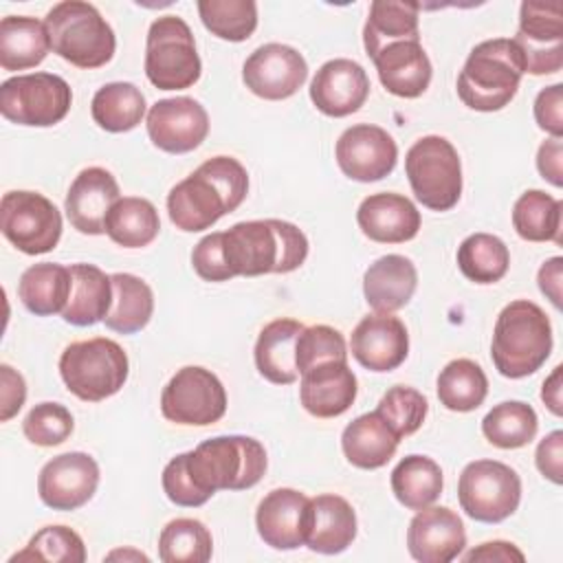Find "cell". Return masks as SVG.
<instances>
[{
  "mask_svg": "<svg viewBox=\"0 0 563 563\" xmlns=\"http://www.w3.org/2000/svg\"><path fill=\"white\" fill-rule=\"evenodd\" d=\"M306 325L297 319H275L266 323L255 341V367L257 372L275 385H292L299 378L295 365L297 336Z\"/></svg>",
  "mask_w": 563,
  "mask_h": 563,
  "instance_id": "f1b7e54d",
  "label": "cell"
},
{
  "mask_svg": "<svg viewBox=\"0 0 563 563\" xmlns=\"http://www.w3.org/2000/svg\"><path fill=\"white\" fill-rule=\"evenodd\" d=\"M561 279H563V257H550L541 264L537 273L539 290L554 303V308H561Z\"/></svg>",
  "mask_w": 563,
  "mask_h": 563,
  "instance_id": "6f0895ef",
  "label": "cell"
},
{
  "mask_svg": "<svg viewBox=\"0 0 563 563\" xmlns=\"http://www.w3.org/2000/svg\"><path fill=\"white\" fill-rule=\"evenodd\" d=\"M202 64L189 24L178 15H161L150 24L145 75L158 90H185L200 79Z\"/></svg>",
  "mask_w": 563,
  "mask_h": 563,
  "instance_id": "9c48e42d",
  "label": "cell"
},
{
  "mask_svg": "<svg viewBox=\"0 0 563 563\" xmlns=\"http://www.w3.org/2000/svg\"><path fill=\"white\" fill-rule=\"evenodd\" d=\"M394 497L409 510H422L438 501L442 495L444 477L435 460L427 455L402 457L389 477Z\"/></svg>",
  "mask_w": 563,
  "mask_h": 563,
  "instance_id": "8d00e7d4",
  "label": "cell"
},
{
  "mask_svg": "<svg viewBox=\"0 0 563 563\" xmlns=\"http://www.w3.org/2000/svg\"><path fill=\"white\" fill-rule=\"evenodd\" d=\"M334 156L339 169L358 183H374L389 176L398 161L394 136L380 125L356 123L347 128L336 145Z\"/></svg>",
  "mask_w": 563,
  "mask_h": 563,
  "instance_id": "2e32d148",
  "label": "cell"
},
{
  "mask_svg": "<svg viewBox=\"0 0 563 563\" xmlns=\"http://www.w3.org/2000/svg\"><path fill=\"white\" fill-rule=\"evenodd\" d=\"M356 539V512L341 495H317L310 499V523L306 545L319 554H339Z\"/></svg>",
  "mask_w": 563,
  "mask_h": 563,
  "instance_id": "83f0119b",
  "label": "cell"
},
{
  "mask_svg": "<svg viewBox=\"0 0 563 563\" xmlns=\"http://www.w3.org/2000/svg\"><path fill=\"white\" fill-rule=\"evenodd\" d=\"M73 290L62 319L70 325L86 328L106 319L112 306V279L95 264H70Z\"/></svg>",
  "mask_w": 563,
  "mask_h": 563,
  "instance_id": "4dcf8cb0",
  "label": "cell"
},
{
  "mask_svg": "<svg viewBox=\"0 0 563 563\" xmlns=\"http://www.w3.org/2000/svg\"><path fill=\"white\" fill-rule=\"evenodd\" d=\"M249 194V174L233 156H213L176 183L167 194V213L176 229L198 233L235 211Z\"/></svg>",
  "mask_w": 563,
  "mask_h": 563,
  "instance_id": "6da1fadb",
  "label": "cell"
},
{
  "mask_svg": "<svg viewBox=\"0 0 563 563\" xmlns=\"http://www.w3.org/2000/svg\"><path fill=\"white\" fill-rule=\"evenodd\" d=\"M356 376L347 361H325L301 374L299 400L314 418H336L356 400Z\"/></svg>",
  "mask_w": 563,
  "mask_h": 563,
  "instance_id": "cb8c5ba5",
  "label": "cell"
},
{
  "mask_svg": "<svg viewBox=\"0 0 563 563\" xmlns=\"http://www.w3.org/2000/svg\"><path fill=\"white\" fill-rule=\"evenodd\" d=\"M44 26L53 53L77 68H101L114 55V31L90 2H57L46 13Z\"/></svg>",
  "mask_w": 563,
  "mask_h": 563,
  "instance_id": "8992f818",
  "label": "cell"
},
{
  "mask_svg": "<svg viewBox=\"0 0 563 563\" xmlns=\"http://www.w3.org/2000/svg\"><path fill=\"white\" fill-rule=\"evenodd\" d=\"M161 482H163V490H165L167 499L176 506L198 508L209 501V497L194 484V479L187 471V464H185V453L172 457L165 464Z\"/></svg>",
  "mask_w": 563,
  "mask_h": 563,
  "instance_id": "681fc988",
  "label": "cell"
},
{
  "mask_svg": "<svg viewBox=\"0 0 563 563\" xmlns=\"http://www.w3.org/2000/svg\"><path fill=\"white\" fill-rule=\"evenodd\" d=\"M466 563H473V561H499V563H521L526 561L523 552L515 545V543H508V541H486L473 550H468L464 556H462Z\"/></svg>",
  "mask_w": 563,
  "mask_h": 563,
  "instance_id": "9f6ffc18",
  "label": "cell"
},
{
  "mask_svg": "<svg viewBox=\"0 0 563 563\" xmlns=\"http://www.w3.org/2000/svg\"><path fill=\"white\" fill-rule=\"evenodd\" d=\"M374 411L385 420L394 435L402 440L422 427L429 411V402L418 389L407 385H394L383 394Z\"/></svg>",
  "mask_w": 563,
  "mask_h": 563,
  "instance_id": "bcb514c9",
  "label": "cell"
},
{
  "mask_svg": "<svg viewBox=\"0 0 563 563\" xmlns=\"http://www.w3.org/2000/svg\"><path fill=\"white\" fill-rule=\"evenodd\" d=\"M191 266L205 282H227L231 279L224 253H222V231L205 235L191 251Z\"/></svg>",
  "mask_w": 563,
  "mask_h": 563,
  "instance_id": "f907efd6",
  "label": "cell"
},
{
  "mask_svg": "<svg viewBox=\"0 0 563 563\" xmlns=\"http://www.w3.org/2000/svg\"><path fill=\"white\" fill-rule=\"evenodd\" d=\"M70 103V86L53 73L15 75L0 86V112L18 125L51 128L68 114Z\"/></svg>",
  "mask_w": 563,
  "mask_h": 563,
  "instance_id": "8fae6325",
  "label": "cell"
},
{
  "mask_svg": "<svg viewBox=\"0 0 563 563\" xmlns=\"http://www.w3.org/2000/svg\"><path fill=\"white\" fill-rule=\"evenodd\" d=\"M405 174L413 196L431 211H449L462 196V163L453 143L429 134L405 154Z\"/></svg>",
  "mask_w": 563,
  "mask_h": 563,
  "instance_id": "ba28073f",
  "label": "cell"
},
{
  "mask_svg": "<svg viewBox=\"0 0 563 563\" xmlns=\"http://www.w3.org/2000/svg\"><path fill=\"white\" fill-rule=\"evenodd\" d=\"M325 361H347V345L343 334L336 328L323 323L303 328L295 345L297 372L303 374Z\"/></svg>",
  "mask_w": 563,
  "mask_h": 563,
  "instance_id": "7dc6e473",
  "label": "cell"
},
{
  "mask_svg": "<svg viewBox=\"0 0 563 563\" xmlns=\"http://www.w3.org/2000/svg\"><path fill=\"white\" fill-rule=\"evenodd\" d=\"M112 279V306L103 323L112 332L134 334L143 330L154 314V292L136 275L114 273Z\"/></svg>",
  "mask_w": 563,
  "mask_h": 563,
  "instance_id": "d590c367",
  "label": "cell"
},
{
  "mask_svg": "<svg viewBox=\"0 0 563 563\" xmlns=\"http://www.w3.org/2000/svg\"><path fill=\"white\" fill-rule=\"evenodd\" d=\"M211 552V532L198 519H172L158 534V559L165 563H207Z\"/></svg>",
  "mask_w": 563,
  "mask_h": 563,
  "instance_id": "7bdbcfd3",
  "label": "cell"
},
{
  "mask_svg": "<svg viewBox=\"0 0 563 563\" xmlns=\"http://www.w3.org/2000/svg\"><path fill=\"white\" fill-rule=\"evenodd\" d=\"M308 79V64L303 55L279 42L264 44L255 48L244 66L242 81L244 86L268 101H282L292 97Z\"/></svg>",
  "mask_w": 563,
  "mask_h": 563,
  "instance_id": "9a60e30c",
  "label": "cell"
},
{
  "mask_svg": "<svg viewBox=\"0 0 563 563\" xmlns=\"http://www.w3.org/2000/svg\"><path fill=\"white\" fill-rule=\"evenodd\" d=\"M537 411L523 400H504L482 420L484 438L497 449H521L537 435Z\"/></svg>",
  "mask_w": 563,
  "mask_h": 563,
  "instance_id": "60d3db41",
  "label": "cell"
},
{
  "mask_svg": "<svg viewBox=\"0 0 563 563\" xmlns=\"http://www.w3.org/2000/svg\"><path fill=\"white\" fill-rule=\"evenodd\" d=\"M457 499L471 519L499 523L519 508L521 479L517 471L504 462L475 460L460 473Z\"/></svg>",
  "mask_w": 563,
  "mask_h": 563,
  "instance_id": "30bf717a",
  "label": "cell"
},
{
  "mask_svg": "<svg viewBox=\"0 0 563 563\" xmlns=\"http://www.w3.org/2000/svg\"><path fill=\"white\" fill-rule=\"evenodd\" d=\"M73 290V275L68 266L42 262L29 266L18 284V297L35 317L64 312Z\"/></svg>",
  "mask_w": 563,
  "mask_h": 563,
  "instance_id": "1f68e13d",
  "label": "cell"
},
{
  "mask_svg": "<svg viewBox=\"0 0 563 563\" xmlns=\"http://www.w3.org/2000/svg\"><path fill=\"white\" fill-rule=\"evenodd\" d=\"M51 51L44 22L31 15H7L0 22V66L26 70L44 62Z\"/></svg>",
  "mask_w": 563,
  "mask_h": 563,
  "instance_id": "d6a6232c",
  "label": "cell"
},
{
  "mask_svg": "<svg viewBox=\"0 0 563 563\" xmlns=\"http://www.w3.org/2000/svg\"><path fill=\"white\" fill-rule=\"evenodd\" d=\"M563 367L556 365L552 369V374L543 380V387H541V400L545 402V407L554 413V416H561L563 413V398H561V387H563Z\"/></svg>",
  "mask_w": 563,
  "mask_h": 563,
  "instance_id": "680465c9",
  "label": "cell"
},
{
  "mask_svg": "<svg viewBox=\"0 0 563 563\" xmlns=\"http://www.w3.org/2000/svg\"><path fill=\"white\" fill-rule=\"evenodd\" d=\"M537 169L543 180L554 187L563 185V143L561 139H548L539 145L537 152Z\"/></svg>",
  "mask_w": 563,
  "mask_h": 563,
  "instance_id": "11a10c76",
  "label": "cell"
},
{
  "mask_svg": "<svg viewBox=\"0 0 563 563\" xmlns=\"http://www.w3.org/2000/svg\"><path fill=\"white\" fill-rule=\"evenodd\" d=\"M369 79L365 68L347 57H336L319 66L310 81V99L325 117H347L367 101Z\"/></svg>",
  "mask_w": 563,
  "mask_h": 563,
  "instance_id": "7402d4cb",
  "label": "cell"
},
{
  "mask_svg": "<svg viewBox=\"0 0 563 563\" xmlns=\"http://www.w3.org/2000/svg\"><path fill=\"white\" fill-rule=\"evenodd\" d=\"M310 523V497L295 488H275L257 504L255 528L262 541L275 550L306 545Z\"/></svg>",
  "mask_w": 563,
  "mask_h": 563,
  "instance_id": "ffe728a7",
  "label": "cell"
},
{
  "mask_svg": "<svg viewBox=\"0 0 563 563\" xmlns=\"http://www.w3.org/2000/svg\"><path fill=\"white\" fill-rule=\"evenodd\" d=\"M0 229L18 251L42 255L62 238V213L37 191H7L0 202Z\"/></svg>",
  "mask_w": 563,
  "mask_h": 563,
  "instance_id": "7c38bea8",
  "label": "cell"
},
{
  "mask_svg": "<svg viewBox=\"0 0 563 563\" xmlns=\"http://www.w3.org/2000/svg\"><path fill=\"white\" fill-rule=\"evenodd\" d=\"M18 561H53V563H84L86 548L81 537L68 526H44L37 530L29 545L13 554L9 563Z\"/></svg>",
  "mask_w": 563,
  "mask_h": 563,
  "instance_id": "f6af8a7d",
  "label": "cell"
},
{
  "mask_svg": "<svg viewBox=\"0 0 563 563\" xmlns=\"http://www.w3.org/2000/svg\"><path fill=\"white\" fill-rule=\"evenodd\" d=\"M530 75H552L563 66L561 2H532L519 7V31L512 37Z\"/></svg>",
  "mask_w": 563,
  "mask_h": 563,
  "instance_id": "5bb4252c",
  "label": "cell"
},
{
  "mask_svg": "<svg viewBox=\"0 0 563 563\" xmlns=\"http://www.w3.org/2000/svg\"><path fill=\"white\" fill-rule=\"evenodd\" d=\"M161 413L176 424L207 427L227 413V391L220 378L200 365L180 367L161 394Z\"/></svg>",
  "mask_w": 563,
  "mask_h": 563,
  "instance_id": "4fadbf2b",
  "label": "cell"
},
{
  "mask_svg": "<svg viewBox=\"0 0 563 563\" xmlns=\"http://www.w3.org/2000/svg\"><path fill=\"white\" fill-rule=\"evenodd\" d=\"M194 484L211 499L218 490L253 488L266 473V449L249 435H218L185 453Z\"/></svg>",
  "mask_w": 563,
  "mask_h": 563,
  "instance_id": "5b68a950",
  "label": "cell"
},
{
  "mask_svg": "<svg viewBox=\"0 0 563 563\" xmlns=\"http://www.w3.org/2000/svg\"><path fill=\"white\" fill-rule=\"evenodd\" d=\"M418 2L374 0L363 26V46L369 59L387 44L400 40H420L418 31Z\"/></svg>",
  "mask_w": 563,
  "mask_h": 563,
  "instance_id": "836d02e7",
  "label": "cell"
},
{
  "mask_svg": "<svg viewBox=\"0 0 563 563\" xmlns=\"http://www.w3.org/2000/svg\"><path fill=\"white\" fill-rule=\"evenodd\" d=\"M147 136L167 154H187L209 134V114L191 97L161 99L147 110Z\"/></svg>",
  "mask_w": 563,
  "mask_h": 563,
  "instance_id": "ac0fdd59",
  "label": "cell"
},
{
  "mask_svg": "<svg viewBox=\"0 0 563 563\" xmlns=\"http://www.w3.org/2000/svg\"><path fill=\"white\" fill-rule=\"evenodd\" d=\"M147 103L143 92L130 81H112L101 86L90 103L92 121L106 132H130L145 117Z\"/></svg>",
  "mask_w": 563,
  "mask_h": 563,
  "instance_id": "74e56055",
  "label": "cell"
},
{
  "mask_svg": "<svg viewBox=\"0 0 563 563\" xmlns=\"http://www.w3.org/2000/svg\"><path fill=\"white\" fill-rule=\"evenodd\" d=\"M198 15L211 35L227 42H244L257 29L253 0H200Z\"/></svg>",
  "mask_w": 563,
  "mask_h": 563,
  "instance_id": "ee69618b",
  "label": "cell"
},
{
  "mask_svg": "<svg viewBox=\"0 0 563 563\" xmlns=\"http://www.w3.org/2000/svg\"><path fill=\"white\" fill-rule=\"evenodd\" d=\"M418 286V271L405 255L389 253L372 262L363 275V295L374 312H396L405 308Z\"/></svg>",
  "mask_w": 563,
  "mask_h": 563,
  "instance_id": "4316f807",
  "label": "cell"
},
{
  "mask_svg": "<svg viewBox=\"0 0 563 563\" xmlns=\"http://www.w3.org/2000/svg\"><path fill=\"white\" fill-rule=\"evenodd\" d=\"M0 422L11 420L26 400V383L11 365H0Z\"/></svg>",
  "mask_w": 563,
  "mask_h": 563,
  "instance_id": "db71d44e",
  "label": "cell"
},
{
  "mask_svg": "<svg viewBox=\"0 0 563 563\" xmlns=\"http://www.w3.org/2000/svg\"><path fill=\"white\" fill-rule=\"evenodd\" d=\"M466 548L464 523L446 506L416 510L407 528V550L420 563H449Z\"/></svg>",
  "mask_w": 563,
  "mask_h": 563,
  "instance_id": "d6986e66",
  "label": "cell"
},
{
  "mask_svg": "<svg viewBox=\"0 0 563 563\" xmlns=\"http://www.w3.org/2000/svg\"><path fill=\"white\" fill-rule=\"evenodd\" d=\"M532 112L541 130H545L554 139H561L563 136V86L552 84L539 90Z\"/></svg>",
  "mask_w": 563,
  "mask_h": 563,
  "instance_id": "816d5d0a",
  "label": "cell"
},
{
  "mask_svg": "<svg viewBox=\"0 0 563 563\" xmlns=\"http://www.w3.org/2000/svg\"><path fill=\"white\" fill-rule=\"evenodd\" d=\"M534 464L539 473L552 484L563 482V431L556 429L537 444Z\"/></svg>",
  "mask_w": 563,
  "mask_h": 563,
  "instance_id": "f5cc1de1",
  "label": "cell"
},
{
  "mask_svg": "<svg viewBox=\"0 0 563 563\" xmlns=\"http://www.w3.org/2000/svg\"><path fill=\"white\" fill-rule=\"evenodd\" d=\"M350 352L369 372H391L400 367L409 354L407 328L394 314H367L352 330Z\"/></svg>",
  "mask_w": 563,
  "mask_h": 563,
  "instance_id": "44dd1931",
  "label": "cell"
},
{
  "mask_svg": "<svg viewBox=\"0 0 563 563\" xmlns=\"http://www.w3.org/2000/svg\"><path fill=\"white\" fill-rule=\"evenodd\" d=\"M356 222L372 242L402 244L418 235L420 211L407 196L380 191L363 198L356 209Z\"/></svg>",
  "mask_w": 563,
  "mask_h": 563,
  "instance_id": "d4e9b609",
  "label": "cell"
},
{
  "mask_svg": "<svg viewBox=\"0 0 563 563\" xmlns=\"http://www.w3.org/2000/svg\"><path fill=\"white\" fill-rule=\"evenodd\" d=\"M103 227L114 244L123 249H143L156 240L161 218L147 198L123 196L110 207Z\"/></svg>",
  "mask_w": 563,
  "mask_h": 563,
  "instance_id": "e575fe53",
  "label": "cell"
},
{
  "mask_svg": "<svg viewBox=\"0 0 563 563\" xmlns=\"http://www.w3.org/2000/svg\"><path fill=\"white\" fill-rule=\"evenodd\" d=\"M383 88L402 99L420 97L431 84V62L420 40L387 44L372 57Z\"/></svg>",
  "mask_w": 563,
  "mask_h": 563,
  "instance_id": "484cf974",
  "label": "cell"
},
{
  "mask_svg": "<svg viewBox=\"0 0 563 563\" xmlns=\"http://www.w3.org/2000/svg\"><path fill=\"white\" fill-rule=\"evenodd\" d=\"M117 178L103 167H86L81 169L70 189L66 194V216L84 235H101L106 233V216L110 207L121 198Z\"/></svg>",
  "mask_w": 563,
  "mask_h": 563,
  "instance_id": "603a6c76",
  "label": "cell"
},
{
  "mask_svg": "<svg viewBox=\"0 0 563 563\" xmlns=\"http://www.w3.org/2000/svg\"><path fill=\"white\" fill-rule=\"evenodd\" d=\"M106 559H136V561H147V556L145 554H141V552H132V550H114V552H110Z\"/></svg>",
  "mask_w": 563,
  "mask_h": 563,
  "instance_id": "91938a15",
  "label": "cell"
},
{
  "mask_svg": "<svg viewBox=\"0 0 563 563\" xmlns=\"http://www.w3.org/2000/svg\"><path fill=\"white\" fill-rule=\"evenodd\" d=\"M130 361L125 350L106 336L75 341L59 356V376L70 394L84 402L114 396L128 380Z\"/></svg>",
  "mask_w": 563,
  "mask_h": 563,
  "instance_id": "52a82bcc",
  "label": "cell"
},
{
  "mask_svg": "<svg viewBox=\"0 0 563 563\" xmlns=\"http://www.w3.org/2000/svg\"><path fill=\"white\" fill-rule=\"evenodd\" d=\"M222 253L231 277L284 275L306 262L308 238L286 220H246L222 231Z\"/></svg>",
  "mask_w": 563,
  "mask_h": 563,
  "instance_id": "7a4b0ae2",
  "label": "cell"
},
{
  "mask_svg": "<svg viewBox=\"0 0 563 563\" xmlns=\"http://www.w3.org/2000/svg\"><path fill=\"white\" fill-rule=\"evenodd\" d=\"M398 442L400 440L376 411L354 418L341 433V449L345 460L363 471H376L385 466L394 457Z\"/></svg>",
  "mask_w": 563,
  "mask_h": 563,
  "instance_id": "f546056e",
  "label": "cell"
},
{
  "mask_svg": "<svg viewBox=\"0 0 563 563\" xmlns=\"http://www.w3.org/2000/svg\"><path fill=\"white\" fill-rule=\"evenodd\" d=\"M550 352L552 325L534 301L515 299L501 308L490 341V358L501 376H530L548 361Z\"/></svg>",
  "mask_w": 563,
  "mask_h": 563,
  "instance_id": "277c9868",
  "label": "cell"
},
{
  "mask_svg": "<svg viewBox=\"0 0 563 563\" xmlns=\"http://www.w3.org/2000/svg\"><path fill=\"white\" fill-rule=\"evenodd\" d=\"M73 429V416L59 402L35 405L22 422L24 438L37 446H57L70 438Z\"/></svg>",
  "mask_w": 563,
  "mask_h": 563,
  "instance_id": "c3c4849f",
  "label": "cell"
},
{
  "mask_svg": "<svg viewBox=\"0 0 563 563\" xmlns=\"http://www.w3.org/2000/svg\"><path fill=\"white\" fill-rule=\"evenodd\" d=\"M99 486V464L81 451L48 460L37 475V495L53 510H77Z\"/></svg>",
  "mask_w": 563,
  "mask_h": 563,
  "instance_id": "e0dca14e",
  "label": "cell"
},
{
  "mask_svg": "<svg viewBox=\"0 0 563 563\" xmlns=\"http://www.w3.org/2000/svg\"><path fill=\"white\" fill-rule=\"evenodd\" d=\"M438 400L449 411H473L488 394V378L484 369L471 358H455L438 374Z\"/></svg>",
  "mask_w": 563,
  "mask_h": 563,
  "instance_id": "ab89813d",
  "label": "cell"
},
{
  "mask_svg": "<svg viewBox=\"0 0 563 563\" xmlns=\"http://www.w3.org/2000/svg\"><path fill=\"white\" fill-rule=\"evenodd\" d=\"M457 266L475 284H495L508 273L510 253L501 238L473 233L457 246Z\"/></svg>",
  "mask_w": 563,
  "mask_h": 563,
  "instance_id": "b9f144b4",
  "label": "cell"
},
{
  "mask_svg": "<svg viewBox=\"0 0 563 563\" xmlns=\"http://www.w3.org/2000/svg\"><path fill=\"white\" fill-rule=\"evenodd\" d=\"M523 73V55L515 40H484L468 53L457 75V97L471 110L497 112L515 99Z\"/></svg>",
  "mask_w": 563,
  "mask_h": 563,
  "instance_id": "3957f363",
  "label": "cell"
},
{
  "mask_svg": "<svg viewBox=\"0 0 563 563\" xmlns=\"http://www.w3.org/2000/svg\"><path fill=\"white\" fill-rule=\"evenodd\" d=\"M512 227L521 240L561 244L563 205L541 189H528L512 207Z\"/></svg>",
  "mask_w": 563,
  "mask_h": 563,
  "instance_id": "f35d334b",
  "label": "cell"
}]
</instances>
